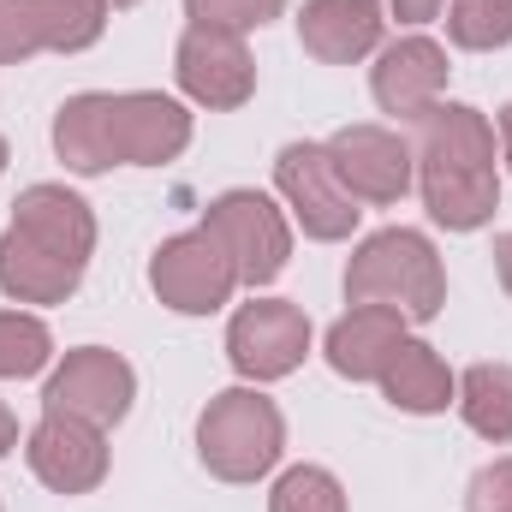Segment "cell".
Returning <instances> with one entry per match:
<instances>
[{"label":"cell","mask_w":512,"mask_h":512,"mask_svg":"<svg viewBox=\"0 0 512 512\" xmlns=\"http://www.w3.org/2000/svg\"><path fill=\"white\" fill-rule=\"evenodd\" d=\"M417 191L435 227L477 233L501 209V137L471 102H435L411 120Z\"/></svg>","instance_id":"cell-1"},{"label":"cell","mask_w":512,"mask_h":512,"mask_svg":"<svg viewBox=\"0 0 512 512\" xmlns=\"http://www.w3.org/2000/svg\"><path fill=\"white\" fill-rule=\"evenodd\" d=\"M346 304H387L405 322H435L447 304V268L429 233L382 227L346 262Z\"/></svg>","instance_id":"cell-2"},{"label":"cell","mask_w":512,"mask_h":512,"mask_svg":"<svg viewBox=\"0 0 512 512\" xmlns=\"http://www.w3.org/2000/svg\"><path fill=\"white\" fill-rule=\"evenodd\" d=\"M286 453V417L256 382L227 387L197 417V459L221 483H256Z\"/></svg>","instance_id":"cell-3"},{"label":"cell","mask_w":512,"mask_h":512,"mask_svg":"<svg viewBox=\"0 0 512 512\" xmlns=\"http://www.w3.org/2000/svg\"><path fill=\"white\" fill-rule=\"evenodd\" d=\"M149 286L179 316H215L221 304H233L239 268H233L227 245L209 227H191V233H173V239L155 245V256H149Z\"/></svg>","instance_id":"cell-4"},{"label":"cell","mask_w":512,"mask_h":512,"mask_svg":"<svg viewBox=\"0 0 512 512\" xmlns=\"http://www.w3.org/2000/svg\"><path fill=\"white\" fill-rule=\"evenodd\" d=\"M274 191L292 209V221L304 227V239H316V245L352 239V227L364 215L358 197L340 185V173L328 161V143H286L274 155Z\"/></svg>","instance_id":"cell-5"},{"label":"cell","mask_w":512,"mask_h":512,"mask_svg":"<svg viewBox=\"0 0 512 512\" xmlns=\"http://www.w3.org/2000/svg\"><path fill=\"white\" fill-rule=\"evenodd\" d=\"M203 227L227 245L233 268H239V286H251V292L280 280V268L292 256V227H286L280 203L262 191H221L203 209Z\"/></svg>","instance_id":"cell-6"},{"label":"cell","mask_w":512,"mask_h":512,"mask_svg":"<svg viewBox=\"0 0 512 512\" xmlns=\"http://www.w3.org/2000/svg\"><path fill=\"white\" fill-rule=\"evenodd\" d=\"M108 0H0V66L30 54H84L108 30Z\"/></svg>","instance_id":"cell-7"},{"label":"cell","mask_w":512,"mask_h":512,"mask_svg":"<svg viewBox=\"0 0 512 512\" xmlns=\"http://www.w3.org/2000/svg\"><path fill=\"white\" fill-rule=\"evenodd\" d=\"M137 399V370L108 346H78L54 364V376L42 387V411L54 417H84L96 429H114Z\"/></svg>","instance_id":"cell-8"},{"label":"cell","mask_w":512,"mask_h":512,"mask_svg":"<svg viewBox=\"0 0 512 512\" xmlns=\"http://www.w3.org/2000/svg\"><path fill=\"white\" fill-rule=\"evenodd\" d=\"M173 78L209 114H233L256 96V60L245 48V36L209 30V24H185V36L173 48Z\"/></svg>","instance_id":"cell-9"},{"label":"cell","mask_w":512,"mask_h":512,"mask_svg":"<svg viewBox=\"0 0 512 512\" xmlns=\"http://www.w3.org/2000/svg\"><path fill=\"white\" fill-rule=\"evenodd\" d=\"M310 352V316L286 298H251L227 322V358L245 382H280Z\"/></svg>","instance_id":"cell-10"},{"label":"cell","mask_w":512,"mask_h":512,"mask_svg":"<svg viewBox=\"0 0 512 512\" xmlns=\"http://www.w3.org/2000/svg\"><path fill=\"white\" fill-rule=\"evenodd\" d=\"M108 149L114 167H167L191 149V108L161 90L108 96Z\"/></svg>","instance_id":"cell-11"},{"label":"cell","mask_w":512,"mask_h":512,"mask_svg":"<svg viewBox=\"0 0 512 512\" xmlns=\"http://www.w3.org/2000/svg\"><path fill=\"white\" fill-rule=\"evenodd\" d=\"M328 161L340 173V185L358 197V203H399L417 179V161H411V143L387 126H340L328 137Z\"/></svg>","instance_id":"cell-12"},{"label":"cell","mask_w":512,"mask_h":512,"mask_svg":"<svg viewBox=\"0 0 512 512\" xmlns=\"http://www.w3.org/2000/svg\"><path fill=\"white\" fill-rule=\"evenodd\" d=\"M24 459H30V477L42 489H54V495H90L108 477V435L96 423H84V417L42 411V423L24 441Z\"/></svg>","instance_id":"cell-13"},{"label":"cell","mask_w":512,"mask_h":512,"mask_svg":"<svg viewBox=\"0 0 512 512\" xmlns=\"http://www.w3.org/2000/svg\"><path fill=\"white\" fill-rule=\"evenodd\" d=\"M447 72L453 66H447V48L435 36H399V42H387L382 54H376V66H370V96L393 120H417V114H429L441 102Z\"/></svg>","instance_id":"cell-14"},{"label":"cell","mask_w":512,"mask_h":512,"mask_svg":"<svg viewBox=\"0 0 512 512\" xmlns=\"http://www.w3.org/2000/svg\"><path fill=\"white\" fill-rule=\"evenodd\" d=\"M411 322L399 316V310H387V304H352L334 328H328V364H334V376H346V382H382V370L393 364V352L411 340L405 334Z\"/></svg>","instance_id":"cell-15"},{"label":"cell","mask_w":512,"mask_h":512,"mask_svg":"<svg viewBox=\"0 0 512 512\" xmlns=\"http://www.w3.org/2000/svg\"><path fill=\"white\" fill-rule=\"evenodd\" d=\"M298 42L322 66H358L382 48V6L376 0H304Z\"/></svg>","instance_id":"cell-16"},{"label":"cell","mask_w":512,"mask_h":512,"mask_svg":"<svg viewBox=\"0 0 512 512\" xmlns=\"http://www.w3.org/2000/svg\"><path fill=\"white\" fill-rule=\"evenodd\" d=\"M78 286H84V262L48 251L24 227L0 233V292L12 304H66Z\"/></svg>","instance_id":"cell-17"},{"label":"cell","mask_w":512,"mask_h":512,"mask_svg":"<svg viewBox=\"0 0 512 512\" xmlns=\"http://www.w3.org/2000/svg\"><path fill=\"white\" fill-rule=\"evenodd\" d=\"M382 393L393 411H411V417H435L459 399V376L447 370V358L429 346V340H405L393 352V364L382 370Z\"/></svg>","instance_id":"cell-18"},{"label":"cell","mask_w":512,"mask_h":512,"mask_svg":"<svg viewBox=\"0 0 512 512\" xmlns=\"http://www.w3.org/2000/svg\"><path fill=\"white\" fill-rule=\"evenodd\" d=\"M54 155L78 179H96V173L114 167V149H108V90H84V96L60 102V114H54Z\"/></svg>","instance_id":"cell-19"},{"label":"cell","mask_w":512,"mask_h":512,"mask_svg":"<svg viewBox=\"0 0 512 512\" xmlns=\"http://www.w3.org/2000/svg\"><path fill=\"white\" fill-rule=\"evenodd\" d=\"M459 417L471 423V435H483L489 447L512 441V364H471L459 376Z\"/></svg>","instance_id":"cell-20"},{"label":"cell","mask_w":512,"mask_h":512,"mask_svg":"<svg viewBox=\"0 0 512 512\" xmlns=\"http://www.w3.org/2000/svg\"><path fill=\"white\" fill-rule=\"evenodd\" d=\"M54 364V334L30 310H0V382L42 376Z\"/></svg>","instance_id":"cell-21"},{"label":"cell","mask_w":512,"mask_h":512,"mask_svg":"<svg viewBox=\"0 0 512 512\" xmlns=\"http://www.w3.org/2000/svg\"><path fill=\"white\" fill-rule=\"evenodd\" d=\"M447 36L471 54L512 42V0H447Z\"/></svg>","instance_id":"cell-22"},{"label":"cell","mask_w":512,"mask_h":512,"mask_svg":"<svg viewBox=\"0 0 512 512\" xmlns=\"http://www.w3.org/2000/svg\"><path fill=\"white\" fill-rule=\"evenodd\" d=\"M268 512H346V489L322 465H292V471H280Z\"/></svg>","instance_id":"cell-23"},{"label":"cell","mask_w":512,"mask_h":512,"mask_svg":"<svg viewBox=\"0 0 512 512\" xmlns=\"http://www.w3.org/2000/svg\"><path fill=\"white\" fill-rule=\"evenodd\" d=\"M280 12H286V0H185V18H191V24H209V30H233V36L274 24Z\"/></svg>","instance_id":"cell-24"},{"label":"cell","mask_w":512,"mask_h":512,"mask_svg":"<svg viewBox=\"0 0 512 512\" xmlns=\"http://www.w3.org/2000/svg\"><path fill=\"white\" fill-rule=\"evenodd\" d=\"M465 512H512V459H489V465L471 477Z\"/></svg>","instance_id":"cell-25"},{"label":"cell","mask_w":512,"mask_h":512,"mask_svg":"<svg viewBox=\"0 0 512 512\" xmlns=\"http://www.w3.org/2000/svg\"><path fill=\"white\" fill-rule=\"evenodd\" d=\"M393 6V18L399 24H429V18H441L447 12V0H387Z\"/></svg>","instance_id":"cell-26"},{"label":"cell","mask_w":512,"mask_h":512,"mask_svg":"<svg viewBox=\"0 0 512 512\" xmlns=\"http://www.w3.org/2000/svg\"><path fill=\"white\" fill-rule=\"evenodd\" d=\"M495 274H501V286H507V298H512V233L495 239Z\"/></svg>","instance_id":"cell-27"},{"label":"cell","mask_w":512,"mask_h":512,"mask_svg":"<svg viewBox=\"0 0 512 512\" xmlns=\"http://www.w3.org/2000/svg\"><path fill=\"white\" fill-rule=\"evenodd\" d=\"M12 447H18V417H12V405L0 399V459H6Z\"/></svg>","instance_id":"cell-28"},{"label":"cell","mask_w":512,"mask_h":512,"mask_svg":"<svg viewBox=\"0 0 512 512\" xmlns=\"http://www.w3.org/2000/svg\"><path fill=\"white\" fill-rule=\"evenodd\" d=\"M495 137H501V161L512 167V102L501 108V120H495Z\"/></svg>","instance_id":"cell-29"},{"label":"cell","mask_w":512,"mask_h":512,"mask_svg":"<svg viewBox=\"0 0 512 512\" xmlns=\"http://www.w3.org/2000/svg\"><path fill=\"white\" fill-rule=\"evenodd\" d=\"M6 161H12V149H6V137H0V173H6Z\"/></svg>","instance_id":"cell-30"},{"label":"cell","mask_w":512,"mask_h":512,"mask_svg":"<svg viewBox=\"0 0 512 512\" xmlns=\"http://www.w3.org/2000/svg\"><path fill=\"white\" fill-rule=\"evenodd\" d=\"M108 6H137V0H108Z\"/></svg>","instance_id":"cell-31"}]
</instances>
